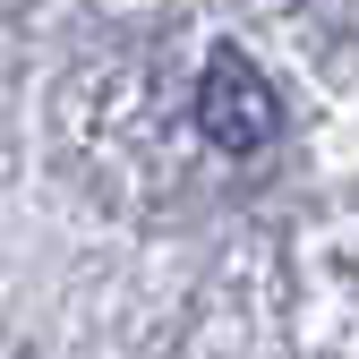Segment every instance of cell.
<instances>
[{
  "mask_svg": "<svg viewBox=\"0 0 359 359\" xmlns=\"http://www.w3.org/2000/svg\"><path fill=\"white\" fill-rule=\"evenodd\" d=\"M197 128L222 146V154H265L283 137V95H274V77H265L248 52H222L205 60V77H197Z\"/></svg>",
  "mask_w": 359,
  "mask_h": 359,
  "instance_id": "1",
  "label": "cell"
}]
</instances>
